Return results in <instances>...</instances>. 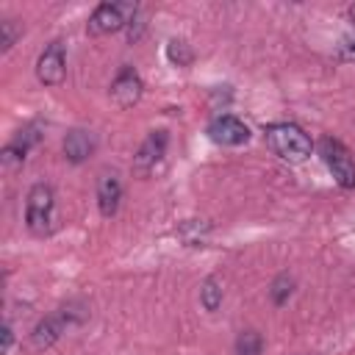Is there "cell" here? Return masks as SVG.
<instances>
[{"instance_id":"1","label":"cell","mask_w":355,"mask_h":355,"mask_svg":"<svg viewBox=\"0 0 355 355\" xmlns=\"http://www.w3.org/2000/svg\"><path fill=\"white\" fill-rule=\"evenodd\" d=\"M263 139L269 144V150L283 158V161H291V164H300L311 155V139L308 133L294 125V122H275V125H266L263 130Z\"/></svg>"},{"instance_id":"2","label":"cell","mask_w":355,"mask_h":355,"mask_svg":"<svg viewBox=\"0 0 355 355\" xmlns=\"http://www.w3.org/2000/svg\"><path fill=\"white\" fill-rule=\"evenodd\" d=\"M53 211H55V200H53V189L47 183H36L28 191V202H25V225L33 236H47L53 230Z\"/></svg>"},{"instance_id":"3","label":"cell","mask_w":355,"mask_h":355,"mask_svg":"<svg viewBox=\"0 0 355 355\" xmlns=\"http://www.w3.org/2000/svg\"><path fill=\"white\" fill-rule=\"evenodd\" d=\"M319 155L341 189H355V161H352V153L338 139L324 136L319 141Z\"/></svg>"},{"instance_id":"4","label":"cell","mask_w":355,"mask_h":355,"mask_svg":"<svg viewBox=\"0 0 355 355\" xmlns=\"http://www.w3.org/2000/svg\"><path fill=\"white\" fill-rule=\"evenodd\" d=\"M136 17V6L133 3H100L89 22H86V31L92 36H103V33H114L119 28H125L130 19Z\"/></svg>"},{"instance_id":"5","label":"cell","mask_w":355,"mask_h":355,"mask_svg":"<svg viewBox=\"0 0 355 355\" xmlns=\"http://www.w3.org/2000/svg\"><path fill=\"white\" fill-rule=\"evenodd\" d=\"M80 319H83V316H75L72 308H61V311L44 316V319L33 327V333H31V347H33V349H47V347H53V344L61 338V333H64L67 327L78 324Z\"/></svg>"},{"instance_id":"6","label":"cell","mask_w":355,"mask_h":355,"mask_svg":"<svg viewBox=\"0 0 355 355\" xmlns=\"http://www.w3.org/2000/svg\"><path fill=\"white\" fill-rule=\"evenodd\" d=\"M67 75V55H64V42H50L39 61H36V78L44 86H58Z\"/></svg>"},{"instance_id":"7","label":"cell","mask_w":355,"mask_h":355,"mask_svg":"<svg viewBox=\"0 0 355 355\" xmlns=\"http://www.w3.org/2000/svg\"><path fill=\"white\" fill-rule=\"evenodd\" d=\"M166 144H169L166 130H153V133L141 141V147L136 150V155H133V172H136V175H150V172L155 169V164L164 158Z\"/></svg>"},{"instance_id":"8","label":"cell","mask_w":355,"mask_h":355,"mask_svg":"<svg viewBox=\"0 0 355 355\" xmlns=\"http://www.w3.org/2000/svg\"><path fill=\"white\" fill-rule=\"evenodd\" d=\"M141 89H144V83H141L139 72L133 67H122L116 72L114 83H111V100L119 108H130V105H136L141 100Z\"/></svg>"},{"instance_id":"9","label":"cell","mask_w":355,"mask_h":355,"mask_svg":"<svg viewBox=\"0 0 355 355\" xmlns=\"http://www.w3.org/2000/svg\"><path fill=\"white\" fill-rule=\"evenodd\" d=\"M208 136H211L216 144L236 147V144H244V141L250 139V128H247L241 119L225 114V116H216V119L208 125Z\"/></svg>"},{"instance_id":"10","label":"cell","mask_w":355,"mask_h":355,"mask_svg":"<svg viewBox=\"0 0 355 355\" xmlns=\"http://www.w3.org/2000/svg\"><path fill=\"white\" fill-rule=\"evenodd\" d=\"M36 141H39V125L22 128V130L6 144V150H3V164H6L8 169L25 164V155H28V150H31Z\"/></svg>"},{"instance_id":"11","label":"cell","mask_w":355,"mask_h":355,"mask_svg":"<svg viewBox=\"0 0 355 355\" xmlns=\"http://www.w3.org/2000/svg\"><path fill=\"white\" fill-rule=\"evenodd\" d=\"M119 200H122V183L114 172H103L97 180V205L103 216H114L119 211Z\"/></svg>"},{"instance_id":"12","label":"cell","mask_w":355,"mask_h":355,"mask_svg":"<svg viewBox=\"0 0 355 355\" xmlns=\"http://www.w3.org/2000/svg\"><path fill=\"white\" fill-rule=\"evenodd\" d=\"M94 136L89 133V130H83V128H75V130H69L67 133V139H64V155H67V161H72V164H83L92 153H94Z\"/></svg>"},{"instance_id":"13","label":"cell","mask_w":355,"mask_h":355,"mask_svg":"<svg viewBox=\"0 0 355 355\" xmlns=\"http://www.w3.org/2000/svg\"><path fill=\"white\" fill-rule=\"evenodd\" d=\"M200 302L205 311H216L222 305V286L216 277H205L202 280V288H200Z\"/></svg>"},{"instance_id":"14","label":"cell","mask_w":355,"mask_h":355,"mask_svg":"<svg viewBox=\"0 0 355 355\" xmlns=\"http://www.w3.org/2000/svg\"><path fill=\"white\" fill-rule=\"evenodd\" d=\"M166 58L175 64V67H189L191 64V47L183 42V39H172L169 44H166Z\"/></svg>"},{"instance_id":"15","label":"cell","mask_w":355,"mask_h":355,"mask_svg":"<svg viewBox=\"0 0 355 355\" xmlns=\"http://www.w3.org/2000/svg\"><path fill=\"white\" fill-rule=\"evenodd\" d=\"M261 347H263L261 336L255 330H244L236 341V355H261Z\"/></svg>"},{"instance_id":"16","label":"cell","mask_w":355,"mask_h":355,"mask_svg":"<svg viewBox=\"0 0 355 355\" xmlns=\"http://www.w3.org/2000/svg\"><path fill=\"white\" fill-rule=\"evenodd\" d=\"M17 33H19V28L14 25V19H3L0 22V50L3 53L11 50V44L17 42Z\"/></svg>"},{"instance_id":"17","label":"cell","mask_w":355,"mask_h":355,"mask_svg":"<svg viewBox=\"0 0 355 355\" xmlns=\"http://www.w3.org/2000/svg\"><path fill=\"white\" fill-rule=\"evenodd\" d=\"M288 294H291V277H288V275H280V277L275 280V286H272V300H275L277 305H283Z\"/></svg>"},{"instance_id":"18","label":"cell","mask_w":355,"mask_h":355,"mask_svg":"<svg viewBox=\"0 0 355 355\" xmlns=\"http://www.w3.org/2000/svg\"><path fill=\"white\" fill-rule=\"evenodd\" d=\"M338 55H341L344 61H352V58H355V39H347V42L341 44V50H338Z\"/></svg>"},{"instance_id":"19","label":"cell","mask_w":355,"mask_h":355,"mask_svg":"<svg viewBox=\"0 0 355 355\" xmlns=\"http://www.w3.org/2000/svg\"><path fill=\"white\" fill-rule=\"evenodd\" d=\"M11 341H14V333H11V324L6 322V324H3V347H0V352H3V355L11 349Z\"/></svg>"},{"instance_id":"20","label":"cell","mask_w":355,"mask_h":355,"mask_svg":"<svg viewBox=\"0 0 355 355\" xmlns=\"http://www.w3.org/2000/svg\"><path fill=\"white\" fill-rule=\"evenodd\" d=\"M349 19H352V22H355V3H352V6H349Z\"/></svg>"}]
</instances>
